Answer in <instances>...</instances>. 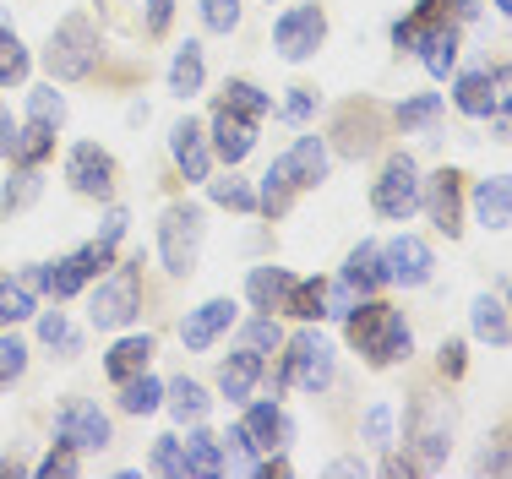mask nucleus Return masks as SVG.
Wrapping results in <instances>:
<instances>
[{
  "mask_svg": "<svg viewBox=\"0 0 512 479\" xmlns=\"http://www.w3.org/2000/svg\"><path fill=\"white\" fill-rule=\"evenodd\" d=\"M344 322H349V343H355L371 365L409 360V327H404V316H398L393 305L365 300V305H355V311L344 316Z\"/></svg>",
  "mask_w": 512,
  "mask_h": 479,
  "instance_id": "nucleus-1",
  "label": "nucleus"
},
{
  "mask_svg": "<svg viewBox=\"0 0 512 479\" xmlns=\"http://www.w3.org/2000/svg\"><path fill=\"white\" fill-rule=\"evenodd\" d=\"M93 60H99V33H93V22L88 17H66L50 33V49H44L50 77L77 82V77H88V71H93Z\"/></svg>",
  "mask_w": 512,
  "mask_h": 479,
  "instance_id": "nucleus-2",
  "label": "nucleus"
},
{
  "mask_svg": "<svg viewBox=\"0 0 512 479\" xmlns=\"http://www.w3.org/2000/svg\"><path fill=\"white\" fill-rule=\"evenodd\" d=\"M202 235H207L202 207H186V202H175V207H169V213H164V224H158V256H164V267H169V273H191V267H197Z\"/></svg>",
  "mask_w": 512,
  "mask_h": 479,
  "instance_id": "nucleus-3",
  "label": "nucleus"
},
{
  "mask_svg": "<svg viewBox=\"0 0 512 479\" xmlns=\"http://www.w3.org/2000/svg\"><path fill=\"white\" fill-rule=\"evenodd\" d=\"M284 382L311 392V398L327 392V382H333V343L316 333H295L289 338V354H284Z\"/></svg>",
  "mask_w": 512,
  "mask_h": 479,
  "instance_id": "nucleus-4",
  "label": "nucleus"
},
{
  "mask_svg": "<svg viewBox=\"0 0 512 479\" xmlns=\"http://www.w3.org/2000/svg\"><path fill=\"white\" fill-rule=\"evenodd\" d=\"M371 207H376L382 218H393V224H404L414 207H420V169H414L409 153L387 158L382 180H376V191H371Z\"/></svg>",
  "mask_w": 512,
  "mask_h": 479,
  "instance_id": "nucleus-5",
  "label": "nucleus"
},
{
  "mask_svg": "<svg viewBox=\"0 0 512 479\" xmlns=\"http://www.w3.org/2000/svg\"><path fill=\"white\" fill-rule=\"evenodd\" d=\"M66 180H71L77 196H99V202H109V196H115V158H109L99 142H77L66 153Z\"/></svg>",
  "mask_w": 512,
  "mask_h": 479,
  "instance_id": "nucleus-6",
  "label": "nucleus"
},
{
  "mask_svg": "<svg viewBox=\"0 0 512 479\" xmlns=\"http://www.w3.org/2000/svg\"><path fill=\"white\" fill-rule=\"evenodd\" d=\"M322 39H327L322 6H295V11H284V17H278V28H273V44H278V55H284V60L316 55Z\"/></svg>",
  "mask_w": 512,
  "mask_h": 479,
  "instance_id": "nucleus-7",
  "label": "nucleus"
},
{
  "mask_svg": "<svg viewBox=\"0 0 512 479\" xmlns=\"http://www.w3.org/2000/svg\"><path fill=\"white\" fill-rule=\"evenodd\" d=\"M93 327H126L137 316V267H115L99 289H93Z\"/></svg>",
  "mask_w": 512,
  "mask_h": 479,
  "instance_id": "nucleus-8",
  "label": "nucleus"
},
{
  "mask_svg": "<svg viewBox=\"0 0 512 479\" xmlns=\"http://www.w3.org/2000/svg\"><path fill=\"white\" fill-rule=\"evenodd\" d=\"M414 447L425 452V469H436V463L453 452V409H447L442 398H425L420 409H414Z\"/></svg>",
  "mask_w": 512,
  "mask_h": 479,
  "instance_id": "nucleus-9",
  "label": "nucleus"
},
{
  "mask_svg": "<svg viewBox=\"0 0 512 479\" xmlns=\"http://www.w3.org/2000/svg\"><path fill=\"white\" fill-rule=\"evenodd\" d=\"M382 262H387V284H404V289H420V284H431V245L425 240H414V235H398L393 245L382 251Z\"/></svg>",
  "mask_w": 512,
  "mask_h": 479,
  "instance_id": "nucleus-10",
  "label": "nucleus"
},
{
  "mask_svg": "<svg viewBox=\"0 0 512 479\" xmlns=\"http://www.w3.org/2000/svg\"><path fill=\"white\" fill-rule=\"evenodd\" d=\"M60 441H66V447H77V452H93V447H109V420L99 409H93V403H66V409H60Z\"/></svg>",
  "mask_w": 512,
  "mask_h": 479,
  "instance_id": "nucleus-11",
  "label": "nucleus"
},
{
  "mask_svg": "<svg viewBox=\"0 0 512 479\" xmlns=\"http://www.w3.org/2000/svg\"><path fill=\"white\" fill-rule=\"evenodd\" d=\"M251 147H256V120L235 115L229 104H218V109H213V153L224 158L229 169H235L240 158L251 153Z\"/></svg>",
  "mask_w": 512,
  "mask_h": 479,
  "instance_id": "nucleus-12",
  "label": "nucleus"
},
{
  "mask_svg": "<svg viewBox=\"0 0 512 479\" xmlns=\"http://www.w3.org/2000/svg\"><path fill=\"white\" fill-rule=\"evenodd\" d=\"M425 207H431V224L442 229L447 240L463 229V186H458V169H442V175H431V191L420 196Z\"/></svg>",
  "mask_w": 512,
  "mask_h": 479,
  "instance_id": "nucleus-13",
  "label": "nucleus"
},
{
  "mask_svg": "<svg viewBox=\"0 0 512 479\" xmlns=\"http://www.w3.org/2000/svg\"><path fill=\"white\" fill-rule=\"evenodd\" d=\"M229 322H235V300H207L197 311L186 316V327H180V343H186L191 354L213 349L218 333H229Z\"/></svg>",
  "mask_w": 512,
  "mask_h": 479,
  "instance_id": "nucleus-14",
  "label": "nucleus"
},
{
  "mask_svg": "<svg viewBox=\"0 0 512 479\" xmlns=\"http://www.w3.org/2000/svg\"><path fill=\"white\" fill-rule=\"evenodd\" d=\"M246 436H251V447L256 452H278V447H289L295 441V425H289V414L278 409V403H256V409H246Z\"/></svg>",
  "mask_w": 512,
  "mask_h": 479,
  "instance_id": "nucleus-15",
  "label": "nucleus"
},
{
  "mask_svg": "<svg viewBox=\"0 0 512 479\" xmlns=\"http://www.w3.org/2000/svg\"><path fill=\"white\" fill-rule=\"evenodd\" d=\"M262 354L256 349H246V343H240L235 354H229L224 365H218V387H224V398H235V403H246L251 392H256V382H262Z\"/></svg>",
  "mask_w": 512,
  "mask_h": 479,
  "instance_id": "nucleus-16",
  "label": "nucleus"
},
{
  "mask_svg": "<svg viewBox=\"0 0 512 479\" xmlns=\"http://www.w3.org/2000/svg\"><path fill=\"white\" fill-rule=\"evenodd\" d=\"M93 273H99V262H93L88 251H71V256H60V262L44 267V294H55V300H71V294L88 289Z\"/></svg>",
  "mask_w": 512,
  "mask_h": 479,
  "instance_id": "nucleus-17",
  "label": "nucleus"
},
{
  "mask_svg": "<svg viewBox=\"0 0 512 479\" xmlns=\"http://www.w3.org/2000/svg\"><path fill=\"white\" fill-rule=\"evenodd\" d=\"M474 218L485 229H512V175H491L474 186Z\"/></svg>",
  "mask_w": 512,
  "mask_h": 479,
  "instance_id": "nucleus-18",
  "label": "nucleus"
},
{
  "mask_svg": "<svg viewBox=\"0 0 512 479\" xmlns=\"http://www.w3.org/2000/svg\"><path fill=\"white\" fill-rule=\"evenodd\" d=\"M420 60H425V71H431V77H447V71H453V60H458V28L453 22H431V28H425L420 22Z\"/></svg>",
  "mask_w": 512,
  "mask_h": 479,
  "instance_id": "nucleus-19",
  "label": "nucleus"
},
{
  "mask_svg": "<svg viewBox=\"0 0 512 479\" xmlns=\"http://www.w3.org/2000/svg\"><path fill=\"white\" fill-rule=\"evenodd\" d=\"M289 289H295V273H289V267H251V278H246V294H251L256 311H284Z\"/></svg>",
  "mask_w": 512,
  "mask_h": 479,
  "instance_id": "nucleus-20",
  "label": "nucleus"
},
{
  "mask_svg": "<svg viewBox=\"0 0 512 479\" xmlns=\"http://www.w3.org/2000/svg\"><path fill=\"white\" fill-rule=\"evenodd\" d=\"M148 360H153V338L148 333H131V338H120L115 349L104 354V376H109V382H131L137 371H148Z\"/></svg>",
  "mask_w": 512,
  "mask_h": 479,
  "instance_id": "nucleus-21",
  "label": "nucleus"
},
{
  "mask_svg": "<svg viewBox=\"0 0 512 479\" xmlns=\"http://www.w3.org/2000/svg\"><path fill=\"white\" fill-rule=\"evenodd\" d=\"M169 153H175V164L186 180H207V142H202L197 120H180V126L169 131Z\"/></svg>",
  "mask_w": 512,
  "mask_h": 479,
  "instance_id": "nucleus-22",
  "label": "nucleus"
},
{
  "mask_svg": "<svg viewBox=\"0 0 512 479\" xmlns=\"http://www.w3.org/2000/svg\"><path fill=\"white\" fill-rule=\"evenodd\" d=\"M295 169H289V158H273L267 164V175H262V191H256V213H267V218H284L289 213V196H295Z\"/></svg>",
  "mask_w": 512,
  "mask_h": 479,
  "instance_id": "nucleus-23",
  "label": "nucleus"
},
{
  "mask_svg": "<svg viewBox=\"0 0 512 479\" xmlns=\"http://www.w3.org/2000/svg\"><path fill=\"white\" fill-rule=\"evenodd\" d=\"M39 289H44V267H28L22 278L0 284V322H28V316H33V300H39Z\"/></svg>",
  "mask_w": 512,
  "mask_h": 479,
  "instance_id": "nucleus-24",
  "label": "nucleus"
},
{
  "mask_svg": "<svg viewBox=\"0 0 512 479\" xmlns=\"http://www.w3.org/2000/svg\"><path fill=\"white\" fill-rule=\"evenodd\" d=\"M453 104H458L469 120H491V109H496V77H491V71H463Z\"/></svg>",
  "mask_w": 512,
  "mask_h": 479,
  "instance_id": "nucleus-25",
  "label": "nucleus"
},
{
  "mask_svg": "<svg viewBox=\"0 0 512 479\" xmlns=\"http://www.w3.org/2000/svg\"><path fill=\"white\" fill-rule=\"evenodd\" d=\"M344 278L349 284H355L360 294L365 289H382L387 284V262H382V245H355V251H349V262H344Z\"/></svg>",
  "mask_w": 512,
  "mask_h": 479,
  "instance_id": "nucleus-26",
  "label": "nucleus"
},
{
  "mask_svg": "<svg viewBox=\"0 0 512 479\" xmlns=\"http://www.w3.org/2000/svg\"><path fill=\"white\" fill-rule=\"evenodd\" d=\"M202 77H207L202 44H180L175 66H169V93H175V98H197L202 93Z\"/></svg>",
  "mask_w": 512,
  "mask_h": 479,
  "instance_id": "nucleus-27",
  "label": "nucleus"
},
{
  "mask_svg": "<svg viewBox=\"0 0 512 479\" xmlns=\"http://www.w3.org/2000/svg\"><path fill=\"white\" fill-rule=\"evenodd\" d=\"M284 158H289V169H295V186H316V180L327 175V142L322 137H300Z\"/></svg>",
  "mask_w": 512,
  "mask_h": 479,
  "instance_id": "nucleus-28",
  "label": "nucleus"
},
{
  "mask_svg": "<svg viewBox=\"0 0 512 479\" xmlns=\"http://www.w3.org/2000/svg\"><path fill=\"white\" fill-rule=\"evenodd\" d=\"M469 327H474V338H485V343H507L512 338V322H507L502 300H491V294H480V300L469 305Z\"/></svg>",
  "mask_w": 512,
  "mask_h": 479,
  "instance_id": "nucleus-29",
  "label": "nucleus"
},
{
  "mask_svg": "<svg viewBox=\"0 0 512 479\" xmlns=\"http://www.w3.org/2000/svg\"><path fill=\"white\" fill-rule=\"evenodd\" d=\"M164 392H169V409H175V420H180V425H186V420H191V425H202V420H207V409H213L207 387H202V382H186V376H180V382H169Z\"/></svg>",
  "mask_w": 512,
  "mask_h": 479,
  "instance_id": "nucleus-30",
  "label": "nucleus"
},
{
  "mask_svg": "<svg viewBox=\"0 0 512 479\" xmlns=\"http://www.w3.org/2000/svg\"><path fill=\"white\" fill-rule=\"evenodd\" d=\"M180 447H186V474H224V441L213 431H191Z\"/></svg>",
  "mask_w": 512,
  "mask_h": 479,
  "instance_id": "nucleus-31",
  "label": "nucleus"
},
{
  "mask_svg": "<svg viewBox=\"0 0 512 479\" xmlns=\"http://www.w3.org/2000/svg\"><path fill=\"white\" fill-rule=\"evenodd\" d=\"M50 147H55V126L28 120V126L11 137V158H17V164H44V158H50Z\"/></svg>",
  "mask_w": 512,
  "mask_h": 479,
  "instance_id": "nucleus-32",
  "label": "nucleus"
},
{
  "mask_svg": "<svg viewBox=\"0 0 512 479\" xmlns=\"http://www.w3.org/2000/svg\"><path fill=\"white\" fill-rule=\"evenodd\" d=\"M158 403H164V382H158V376L137 371L131 382H120V409L126 414H153Z\"/></svg>",
  "mask_w": 512,
  "mask_h": 479,
  "instance_id": "nucleus-33",
  "label": "nucleus"
},
{
  "mask_svg": "<svg viewBox=\"0 0 512 479\" xmlns=\"http://www.w3.org/2000/svg\"><path fill=\"white\" fill-rule=\"evenodd\" d=\"M28 77V49L11 28H0V88H11V82Z\"/></svg>",
  "mask_w": 512,
  "mask_h": 479,
  "instance_id": "nucleus-34",
  "label": "nucleus"
},
{
  "mask_svg": "<svg viewBox=\"0 0 512 479\" xmlns=\"http://www.w3.org/2000/svg\"><path fill=\"white\" fill-rule=\"evenodd\" d=\"M322 289H327V278H295L284 311H295V316H306V322H316V316H322Z\"/></svg>",
  "mask_w": 512,
  "mask_h": 479,
  "instance_id": "nucleus-35",
  "label": "nucleus"
},
{
  "mask_svg": "<svg viewBox=\"0 0 512 479\" xmlns=\"http://www.w3.org/2000/svg\"><path fill=\"white\" fill-rule=\"evenodd\" d=\"M224 104L235 109V115H246V120H262V115H267V93L256 88V82H229V88H224Z\"/></svg>",
  "mask_w": 512,
  "mask_h": 479,
  "instance_id": "nucleus-36",
  "label": "nucleus"
},
{
  "mask_svg": "<svg viewBox=\"0 0 512 479\" xmlns=\"http://www.w3.org/2000/svg\"><path fill=\"white\" fill-rule=\"evenodd\" d=\"M39 164H17V175H11V186H6V196H0V202H6V213H17V207H28L33 196H39Z\"/></svg>",
  "mask_w": 512,
  "mask_h": 479,
  "instance_id": "nucleus-37",
  "label": "nucleus"
},
{
  "mask_svg": "<svg viewBox=\"0 0 512 479\" xmlns=\"http://www.w3.org/2000/svg\"><path fill=\"white\" fill-rule=\"evenodd\" d=\"M240 343H246V349H256V354H273L278 343H284V333H278V322H273V311L251 316L246 333H240Z\"/></svg>",
  "mask_w": 512,
  "mask_h": 479,
  "instance_id": "nucleus-38",
  "label": "nucleus"
},
{
  "mask_svg": "<svg viewBox=\"0 0 512 479\" xmlns=\"http://www.w3.org/2000/svg\"><path fill=\"white\" fill-rule=\"evenodd\" d=\"M153 474L186 479V447H180V436H158L153 441Z\"/></svg>",
  "mask_w": 512,
  "mask_h": 479,
  "instance_id": "nucleus-39",
  "label": "nucleus"
},
{
  "mask_svg": "<svg viewBox=\"0 0 512 479\" xmlns=\"http://www.w3.org/2000/svg\"><path fill=\"white\" fill-rule=\"evenodd\" d=\"M213 202H224V207H235V213H256V191L246 186V180H235V175H224V180H213Z\"/></svg>",
  "mask_w": 512,
  "mask_h": 479,
  "instance_id": "nucleus-40",
  "label": "nucleus"
},
{
  "mask_svg": "<svg viewBox=\"0 0 512 479\" xmlns=\"http://www.w3.org/2000/svg\"><path fill=\"white\" fill-rule=\"evenodd\" d=\"M28 120L60 126V120H66V98H60L55 88H33V93H28Z\"/></svg>",
  "mask_w": 512,
  "mask_h": 479,
  "instance_id": "nucleus-41",
  "label": "nucleus"
},
{
  "mask_svg": "<svg viewBox=\"0 0 512 479\" xmlns=\"http://www.w3.org/2000/svg\"><path fill=\"white\" fill-rule=\"evenodd\" d=\"M436 109H442V93H420V98H409L404 109H398V126L414 131V126H431L436 120Z\"/></svg>",
  "mask_w": 512,
  "mask_h": 479,
  "instance_id": "nucleus-42",
  "label": "nucleus"
},
{
  "mask_svg": "<svg viewBox=\"0 0 512 479\" xmlns=\"http://www.w3.org/2000/svg\"><path fill=\"white\" fill-rule=\"evenodd\" d=\"M28 371V343L22 338H0V387H11Z\"/></svg>",
  "mask_w": 512,
  "mask_h": 479,
  "instance_id": "nucleus-43",
  "label": "nucleus"
},
{
  "mask_svg": "<svg viewBox=\"0 0 512 479\" xmlns=\"http://www.w3.org/2000/svg\"><path fill=\"white\" fill-rule=\"evenodd\" d=\"M360 305V289L349 284V278H338V284L322 289V316H349Z\"/></svg>",
  "mask_w": 512,
  "mask_h": 479,
  "instance_id": "nucleus-44",
  "label": "nucleus"
},
{
  "mask_svg": "<svg viewBox=\"0 0 512 479\" xmlns=\"http://www.w3.org/2000/svg\"><path fill=\"white\" fill-rule=\"evenodd\" d=\"M365 441H371V447H393V403H371V414H365Z\"/></svg>",
  "mask_w": 512,
  "mask_h": 479,
  "instance_id": "nucleus-45",
  "label": "nucleus"
},
{
  "mask_svg": "<svg viewBox=\"0 0 512 479\" xmlns=\"http://www.w3.org/2000/svg\"><path fill=\"white\" fill-rule=\"evenodd\" d=\"M202 22L213 33H229L240 22V0H202Z\"/></svg>",
  "mask_w": 512,
  "mask_h": 479,
  "instance_id": "nucleus-46",
  "label": "nucleus"
},
{
  "mask_svg": "<svg viewBox=\"0 0 512 479\" xmlns=\"http://www.w3.org/2000/svg\"><path fill=\"white\" fill-rule=\"evenodd\" d=\"M50 474H77V447H66V441H60L50 458L39 463V479H50Z\"/></svg>",
  "mask_w": 512,
  "mask_h": 479,
  "instance_id": "nucleus-47",
  "label": "nucleus"
},
{
  "mask_svg": "<svg viewBox=\"0 0 512 479\" xmlns=\"http://www.w3.org/2000/svg\"><path fill=\"white\" fill-rule=\"evenodd\" d=\"M39 338L50 343V349H60V343L71 338V327H66V311H50V316H44V322H39Z\"/></svg>",
  "mask_w": 512,
  "mask_h": 479,
  "instance_id": "nucleus-48",
  "label": "nucleus"
},
{
  "mask_svg": "<svg viewBox=\"0 0 512 479\" xmlns=\"http://www.w3.org/2000/svg\"><path fill=\"white\" fill-rule=\"evenodd\" d=\"M126 224H131L126 207H109V213H104V229H99V245H115L120 235H126Z\"/></svg>",
  "mask_w": 512,
  "mask_h": 479,
  "instance_id": "nucleus-49",
  "label": "nucleus"
},
{
  "mask_svg": "<svg viewBox=\"0 0 512 479\" xmlns=\"http://www.w3.org/2000/svg\"><path fill=\"white\" fill-rule=\"evenodd\" d=\"M311 109H316V93L311 88H295V93H289V104H284V115L289 120H311Z\"/></svg>",
  "mask_w": 512,
  "mask_h": 479,
  "instance_id": "nucleus-50",
  "label": "nucleus"
},
{
  "mask_svg": "<svg viewBox=\"0 0 512 479\" xmlns=\"http://www.w3.org/2000/svg\"><path fill=\"white\" fill-rule=\"evenodd\" d=\"M169 17H175V0H148V28L153 33H164Z\"/></svg>",
  "mask_w": 512,
  "mask_h": 479,
  "instance_id": "nucleus-51",
  "label": "nucleus"
},
{
  "mask_svg": "<svg viewBox=\"0 0 512 479\" xmlns=\"http://www.w3.org/2000/svg\"><path fill=\"white\" fill-rule=\"evenodd\" d=\"M442 371H447V376H463V343H458V338L442 343Z\"/></svg>",
  "mask_w": 512,
  "mask_h": 479,
  "instance_id": "nucleus-52",
  "label": "nucleus"
},
{
  "mask_svg": "<svg viewBox=\"0 0 512 479\" xmlns=\"http://www.w3.org/2000/svg\"><path fill=\"white\" fill-rule=\"evenodd\" d=\"M11 137H17V131H11V109H6V104H0V158H6V153H11Z\"/></svg>",
  "mask_w": 512,
  "mask_h": 479,
  "instance_id": "nucleus-53",
  "label": "nucleus"
},
{
  "mask_svg": "<svg viewBox=\"0 0 512 479\" xmlns=\"http://www.w3.org/2000/svg\"><path fill=\"white\" fill-rule=\"evenodd\" d=\"M327 474H365V463H360V458H338Z\"/></svg>",
  "mask_w": 512,
  "mask_h": 479,
  "instance_id": "nucleus-54",
  "label": "nucleus"
},
{
  "mask_svg": "<svg viewBox=\"0 0 512 479\" xmlns=\"http://www.w3.org/2000/svg\"><path fill=\"white\" fill-rule=\"evenodd\" d=\"M496 6H502V11H512V0H496Z\"/></svg>",
  "mask_w": 512,
  "mask_h": 479,
  "instance_id": "nucleus-55",
  "label": "nucleus"
}]
</instances>
